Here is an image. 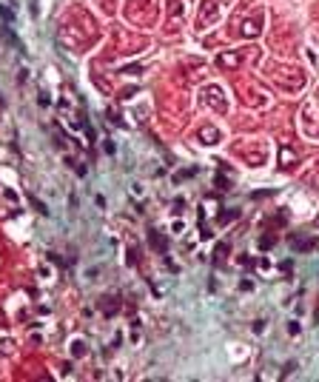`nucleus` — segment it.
Listing matches in <instances>:
<instances>
[{
	"label": "nucleus",
	"mask_w": 319,
	"mask_h": 382,
	"mask_svg": "<svg viewBox=\"0 0 319 382\" xmlns=\"http://www.w3.org/2000/svg\"><path fill=\"white\" fill-rule=\"evenodd\" d=\"M0 15L6 17V20H12V15H9V12H6V9H3V6H0Z\"/></svg>",
	"instance_id": "obj_1"
}]
</instances>
